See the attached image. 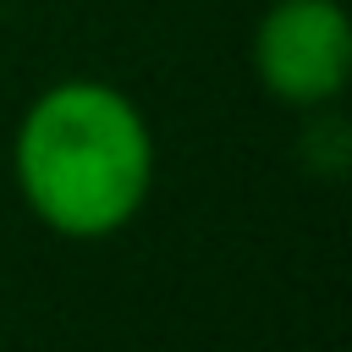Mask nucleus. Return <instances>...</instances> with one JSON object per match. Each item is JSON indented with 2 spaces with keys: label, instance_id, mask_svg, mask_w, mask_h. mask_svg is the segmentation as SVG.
I'll list each match as a JSON object with an SVG mask.
<instances>
[{
  "label": "nucleus",
  "instance_id": "f257e3e1",
  "mask_svg": "<svg viewBox=\"0 0 352 352\" xmlns=\"http://www.w3.org/2000/svg\"><path fill=\"white\" fill-rule=\"evenodd\" d=\"M28 214L66 242H104L154 192V132L138 99L99 77H60L28 99L11 138Z\"/></svg>",
  "mask_w": 352,
  "mask_h": 352
},
{
  "label": "nucleus",
  "instance_id": "f03ea898",
  "mask_svg": "<svg viewBox=\"0 0 352 352\" xmlns=\"http://www.w3.org/2000/svg\"><path fill=\"white\" fill-rule=\"evenodd\" d=\"M253 77L292 110H319L346 94L352 22L341 0H270L248 44Z\"/></svg>",
  "mask_w": 352,
  "mask_h": 352
},
{
  "label": "nucleus",
  "instance_id": "7ed1b4c3",
  "mask_svg": "<svg viewBox=\"0 0 352 352\" xmlns=\"http://www.w3.org/2000/svg\"><path fill=\"white\" fill-rule=\"evenodd\" d=\"M297 154L314 176H346L352 165V126L336 104H319V110H302V132H297Z\"/></svg>",
  "mask_w": 352,
  "mask_h": 352
}]
</instances>
